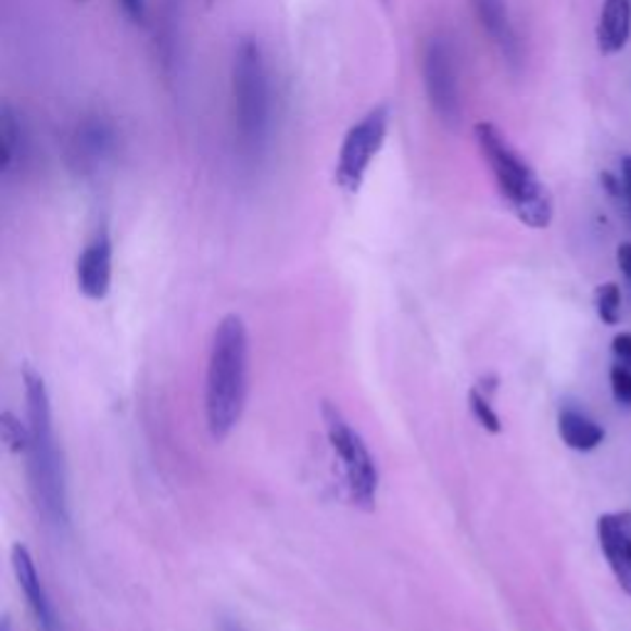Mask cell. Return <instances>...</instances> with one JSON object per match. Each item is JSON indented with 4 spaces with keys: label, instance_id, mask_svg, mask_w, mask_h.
<instances>
[{
    "label": "cell",
    "instance_id": "6da1fadb",
    "mask_svg": "<svg viewBox=\"0 0 631 631\" xmlns=\"http://www.w3.org/2000/svg\"><path fill=\"white\" fill-rule=\"evenodd\" d=\"M247 392H250V336L242 316L227 314L213 333L205 378V422L215 442H223L240 425Z\"/></svg>",
    "mask_w": 631,
    "mask_h": 631
},
{
    "label": "cell",
    "instance_id": "7a4b0ae2",
    "mask_svg": "<svg viewBox=\"0 0 631 631\" xmlns=\"http://www.w3.org/2000/svg\"><path fill=\"white\" fill-rule=\"evenodd\" d=\"M25 378V402H27V474H30V489L35 503L42 516L54 528H67L70 506H67V477L62 452L52 429L50 395L45 380L38 373L27 368Z\"/></svg>",
    "mask_w": 631,
    "mask_h": 631
},
{
    "label": "cell",
    "instance_id": "3957f363",
    "mask_svg": "<svg viewBox=\"0 0 631 631\" xmlns=\"http://www.w3.org/2000/svg\"><path fill=\"white\" fill-rule=\"evenodd\" d=\"M474 139L506 205L530 230H545L553 223V198L530 163L493 122L474 126Z\"/></svg>",
    "mask_w": 631,
    "mask_h": 631
},
{
    "label": "cell",
    "instance_id": "277c9868",
    "mask_svg": "<svg viewBox=\"0 0 631 631\" xmlns=\"http://www.w3.org/2000/svg\"><path fill=\"white\" fill-rule=\"evenodd\" d=\"M232 114L242 151L260 153L272 126V87L262 45L240 38L232 58Z\"/></svg>",
    "mask_w": 631,
    "mask_h": 631
},
{
    "label": "cell",
    "instance_id": "5b68a950",
    "mask_svg": "<svg viewBox=\"0 0 631 631\" xmlns=\"http://www.w3.org/2000/svg\"><path fill=\"white\" fill-rule=\"evenodd\" d=\"M321 415L328 442H331V450L336 452L338 462H341L351 501L365 510L375 508L380 489V474L368 444L363 442V437L355 432L349 419H345V415L333 405V402H324Z\"/></svg>",
    "mask_w": 631,
    "mask_h": 631
},
{
    "label": "cell",
    "instance_id": "8992f818",
    "mask_svg": "<svg viewBox=\"0 0 631 631\" xmlns=\"http://www.w3.org/2000/svg\"><path fill=\"white\" fill-rule=\"evenodd\" d=\"M392 112L388 104L373 106L368 114L355 122L349 134L343 136L341 151H338L336 161V186L343 190L345 195H358L365 176L373 166V161L378 159L388 139Z\"/></svg>",
    "mask_w": 631,
    "mask_h": 631
},
{
    "label": "cell",
    "instance_id": "52a82bcc",
    "mask_svg": "<svg viewBox=\"0 0 631 631\" xmlns=\"http://www.w3.org/2000/svg\"><path fill=\"white\" fill-rule=\"evenodd\" d=\"M422 81L429 109L450 129L462 122V89H459V65L452 42L434 35L429 38L422 52Z\"/></svg>",
    "mask_w": 631,
    "mask_h": 631
},
{
    "label": "cell",
    "instance_id": "ba28073f",
    "mask_svg": "<svg viewBox=\"0 0 631 631\" xmlns=\"http://www.w3.org/2000/svg\"><path fill=\"white\" fill-rule=\"evenodd\" d=\"M597 541L619 588L631 597V510L602 514L597 520Z\"/></svg>",
    "mask_w": 631,
    "mask_h": 631
},
{
    "label": "cell",
    "instance_id": "9c48e42d",
    "mask_svg": "<svg viewBox=\"0 0 631 631\" xmlns=\"http://www.w3.org/2000/svg\"><path fill=\"white\" fill-rule=\"evenodd\" d=\"M112 237L106 230H99L77 260V287L87 299H106L112 289Z\"/></svg>",
    "mask_w": 631,
    "mask_h": 631
},
{
    "label": "cell",
    "instance_id": "30bf717a",
    "mask_svg": "<svg viewBox=\"0 0 631 631\" xmlns=\"http://www.w3.org/2000/svg\"><path fill=\"white\" fill-rule=\"evenodd\" d=\"M13 570H15V578L17 584H21V590L27 600V607L33 609L35 619H38V624L42 631H58V619H54V609L50 605V597L48 592L42 588V580L38 570H35V563H33V555L27 551L25 545H15L13 547Z\"/></svg>",
    "mask_w": 631,
    "mask_h": 631
},
{
    "label": "cell",
    "instance_id": "8fae6325",
    "mask_svg": "<svg viewBox=\"0 0 631 631\" xmlns=\"http://www.w3.org/2000/svg\"><path fill=\"white\" fill-rule=\"evenodd\" d=\"M471 8L506 62H510V65L520 62V40L514 21H510L506 0H471Z\"/></svg>",
    "mask_w": 631,
    "mask_h": 631
},
{
    "label": "cell",
    "instance_id": "7c38bea8",
    "mask_svg": "<svg viewBox=\"0 0 631 631\" xmlns=\"http://www.w3.org/2000/svg\"><path fill=\"white\" fill-rule=\"evenodd\" d=\"M631 38V0H605L597 23V48L605 58L619 54Z\"/></svg>",
    "mask_w": 631,
    "mask_h": 631
},
{
    "label": "cell",
    "instance_id": "4fadbf2b",
    "mask_svg": "<svg viewBox=\"0 0 631 631\" xmlns=\"http://www.w3.org/2000/svg\"><path fill=\"white\" fill-rule=\"evenodd\" d=\"M557 432H560L563 442L575 452H592L605 442V427L575 407L560 409V415H557Z\"/></svg>",
    "mask_w": 631,
    "mask_h": 631
},
{
    "label": "cell",
    "instance_id": "5bb4252c",
    "mask_svg": "<svg viewBox=\"0 0 631 631\" xmlns=\"http://www.w3.org/2000/svg\"><path fill=\"white\" fill-rule=\"evenodd\" d=\"M25 159V131L11 104L0 106V171L11 173Z\"/></svg>",
    "mask_w": 631,
    "mask_h": 631
},
{
    "label": "cell",
    "instance_id": "9a60e30c",
    "mask_svg": "<svg viewBox=\"0 0 631 631\" xmlns=\"http://www.w3.org/2000/svg\"><path fill=\"white\" fill-rule=\"evenodd\" d=\"M602 180V188H605V193L615 200L619 205L621 213H624L627 223L631 225V155H624L621 159V176H611L609 171H605L600 176Z\"/></svg>",
    "mask_w": 631,
    "mask_h": 631
},
{
    "label": "cell",
    "instance_id": "2e32d148",
    "mask_svg": "<svg viewBox=\"0 0 631 631\" xmlns=\"http://www.w3.org/2000/svg\"><path fill=\"white\" fill-rule=\"evenodd\" d=\"M469 409L477 422L487 429L491 434L501 432V417L496 415V409L491 405V386H477L469 392Z\"/></svg>",
    "mask_w": 631,
    "mask_h": 631
},
{
    "label": "cell",
    "instance_id": "e0dca14e",
    "mask_svg": "<svg viewBox=\"0 0 631 631\" xmlns=\"http://www.w3.org/2000/svg\"><path fill=\"white\" fill-rule=\"evenodd\" d=\"M594 306H597V316L602 324L617 326L621 321V291L615 281L600 283L594 289Z\"/></svg>",
    "mask_w": 631,
    "mask_h": 631
},
{
    "label": "cell",
    "instance_id": "ac0fdd59",
    "mask_svg": "<svg viewBox=\"0 0 631 631\" xmlns=\"http://www.w3.org/2000/svg\"><path fill=\"white\" fill-rule=\"evenodd\" d=\"M79 151L87 155V161H97L99 155H104L109 151V146H112V134L104 124H87L85 129L79 131V139H77Z\"/></svg>",
    "mask_w": 631,
    "mask_h": 631
},
{
    "label": "cell",
    "instance_id": "d6986e66",
    "mask_svg": "<svg viewBox=\"0 0 631 631\" xmlns=\"http://www.w3.org/2000/svg\"><path fill=\"white\" fill-rule=\"evenodd\" d=\"M0 432H3L5 444L11 446L13 452L27 450V437H30V432H27V425L17 422L11 413H3V417H0Z\"/></svg>",
    "mask_w": 631,
    "mask_h": 631
},
{
    "label": "cell",
    "instance_id": "ffe728a7",
    "mask_svg": "<svg viewBox=\"0 0 631 631\" xmlns=\"http://www.w3.org/2000/svg\"><path fill=\"white\" fill-rule=\"evenodd\" d=\"M609 382H611V395H615L617 405L631 407V368L615 363L609 370Z\"/></svg>",
    "mask_w": 631,
    "mask_h": 631
},
{
    "label": "cell",
    "instance_id": "44dd1931",
    "mask_svg": "<svg viewBox=\"0 0 631 631\" xmlns=\"http://www.w3.org/2000/svg\"><path fill=\"white\" fill-rule=\"evenodd\" d=\"M611 353H615V361L619 365H627L631 368V333H617L615 341H611Z\"/></svg>",
    "mask_w": 631,
    "mask_h": 631
},
{
    "label": "cell",
    "instance_id": "7402d4cb",
    "mask_svg": "<svg viewBox=\"0 0 631 631\" xmlns=\"http://www.w3.org/2000/svg\"><path fill=\"white\" fill-rule=\"evenodd\" d=\"M118 5L124 8V13L129 15L131 23H146V0H118Z\"/></svg>",
    "mask_w": 631,
    "mask_h": 631
},
{
    "label": "cell",
    "instance_id": "603a6c76",
    "mask_svg": "<svg viewBox=\"0 0 631 631\" xmlns=\"http://www.w3.org/2000/svg\"><path fill=\"white\" fill-rule=\"evenodd\" d=\"M617 264H619L621 274H624L627 283L631 287V242H621L617 247Z\"/></svg>",
    "mask_w": 631,
    "mask_h": 631
},
{
    "label": "cell",
    "instance_id": "cb8c5ba5",
    "mask_svg": "<svg viewBox=\"0 0 631 631\" xmlns=\"http://www.w3.org/2000/svg\"><path fill=\"white\" fill-rule=\"evenodd\" d=\"M219 631H247V629L237 624V621H232V619H223L219 621Z\"/></svg>",
    "mask_w": 631,
    "mask_h": 631
},
{
    "label": "cell",
    "instance_id": "d4e9b609",
    "mask_svg": "<svg viewBox=\"0 0 631 631\" xmlns=\"http://www.w3.org/2000/svg\"><path fill=\"white\" fill-rule=\"evenodd\" d=\"M0 631H11V624H8V621H3V624H0Z\"/></svg>",
    "mask_w": 631,
    "mask_h": 631
},
{
    "label": "cell",
    "instance_id": "484cf974",
    "mask_svg": "<svg viewBox=\"0 0 631 631\" xmlns=\"http://www.w3.org/2000/svg\"><path fill=\"white\" fill-rule=\"evenodd\" d=\"M81 3H87V0H81Z\"/></svg>",
    "mask_w": 631,
    "mask_h": 631
},
{
    "label": "cell",
    "instance_id": "4316f807",
    "mask_svg": "<svg viewBox=\"0 0 631 631\" xmlns=\"http://www.w3.org/2000/svg\"><path fill=\"white\" fill-rule=\"evenodd\" d=\"M207 3H213V0H207Z\"/></svg>",
    "mask_w": 631,
    "mask_h": 631
},
{
    "label": "cell",
    "instance_id": "83f0119b",
    "mask_svg": "<svg viewBox=\"0 0 631 631\" xmlns=\"http://www.w3.org/2000/svg\"><path fill=\"white\" fill-rule=\"evenodd\" d=\"M386 3H388V0H386Z\"/></svg>",
    "mask_w": 631,
    "mask_h": 631
}]
</instances>
